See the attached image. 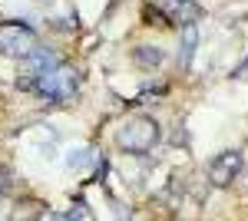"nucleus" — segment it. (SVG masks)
<instances>
[{"label":"nucleus","instance_id":"obj_5","mask_svg":"<svg viewBox=\"0 0 248 221\" xmlns=\"http://www.w3.org/2000/svg\"><path fill=\"white\" fill-rule=\"evenodd\" d=\"M27 66H30V76L40 79L43 73H50L53 66H60V56L53 46H46V43H37V50L27 56Z\"/></svg>","mask_w":248,"mask_h":221},{"label":"nucleus","instance_id":"obj_9","mask_svg":"<svg viewBox=\"0 0 248 221\" xmlns=\"http://www.w3.org/2000/svg\"><path fill=\"white\" fill-rule=\"evenodd\" d=\"M232 79H248V56L242 59V66H238V70H232Z\"/></svg>","mask_w":248,"mask_h":221},{"label":"nucleus","instance_id":"obj_11","mask_svg":"<svg viewBox=\"0 0 248 221\" xmlns=\"http://www.w3.org/2000/svg\"><path fill=\"white\" fill-rule=\"evenodd\" d=\"M172 3H195V0H172Z\"/></svg>","mask_w":248,"mask_h":221},{"label":"nucleus","instance_id":"obj_8","mask_svg":"<svg viewBox=\"0 0 248 221\" xmlns=\"http://www.w3.org/2000/svg\"><path fill=\"white\" fill-rule=\"evenodd\" d=\"M86 162H90V152H86V148H73V152L66 155V165L73 168V172H79Z\"/></svg>","mask_w":248,"mask_h":221},{"label":"nucleus","instance_id":"obj_10","mask_svg":"<svg viewBox=\"0 0 248 221\" xmlns=\"http://www.w3.org/2000/svg\"><path fill=\"white\" fill-rule=\"evenodd\" d=\"M7 185H10V175L0 168V195H7Z\"/></svg>","mask_w":248,"mask_h":221},{"label":"nucleus","instance_id":"obj_1","mask_svg":"<svg viewBox=\"0 0 248 221\" xmlns=\"http://www.w3.org/2000/svg\"><path fill=\"white\" fill-rule=\"evenodd\" d=\"M155 142H159V122L153 116H136L116 132V146L129 155H146Z\"/></svg>","mask_w":248,"mask_h":221},{"label":"nucleus","instance_id":"obj_7","mask_svg":"<svg viewBox=\"0 0 248 221\" xmlns=\"http://www.w3.org/2000/svg\"><path fill=\"white\" fill-rule=\"evenodd\" d=\"M162 59H166V53H162L159 46H136L133 50V63L142 66V70H159Z\"/></svg>","mask_w":248,"mask_h":221},{"label":"nucleus","instance_id":"obj_2","mask_svg":"<svg viewBox=\"0 0 248 221\" xmlns=\"http://www.w3.org/2000/svg\"><path fill=\"white\" fill-rule=\"evenodd\" d=\"M79 89V73L70 66V63H60L53 66L50 73H43L37 79V86L33 92L43 96V99H50V103H66V99H73Z\"/></svg>","mask_w":248,"mask_h":221},{"label":"nucleus","instance_id":"obj_4","mask_svg":"<svg viewBox=\"0 0 248 221\" xmlns=\"http://www.w3.org/2000/svg\"><path fill=\"white\" fill-rule=\"evenodd\" d=\"M242 168H245L242 152H238V148H229V152L215 155L209 162V182L215 185V188H229V185L242 175Z\"/></svg>","mask_w":248,"mask_h":221},{"label":"nucleus","instance_id":"obj_6","mask_svg":"<svg viewBox=\"0 0 248 221\" xmlns=\"http://www.w3.org/2000/svg\"><path fill=\"white\" fill-rule=\"evenodd\" d=\"M195 46H199V27H195V23H182V33H179V63H182V66L192 63Z\"/></svg>","mask_w":248,"mask_h":221},{"label":"nucleus","instance_id":"obj_3","mask_svg":"<svg viewBox=\"0 0 248 221\" xmlns=\"http://www.w3.org/2000/svg\"><path fill=\"white\" fill-rule=\"evenodd\" d=\"M37 33L27 27V23H17V20H7L0 23V53L7 59H27V56L37 50Z\"/></svg>","mask_w":248,"mask_h":221}]
</instances>
